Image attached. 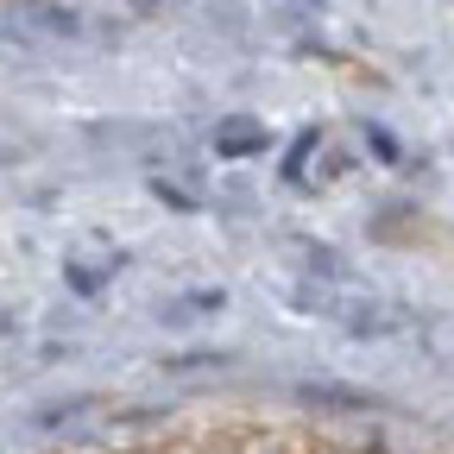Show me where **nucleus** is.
<instances>
[{
    "mask_svg": "<svg viewBox=\"0 0 454 454\" xmlns=\"http://www.w3.org/2000/svg\"><path fill=\"white\" fill-rule=\"evenodd\" d=\"M265 145V133L259 127H221V139H215V152L221 158H234V152H259Z\"/></svg>",
    "mask_w": 454,
    "mask_h": 454,
    "instance_id": "f257e3e1",
    "label": "nucleus"
}]
</instances>
